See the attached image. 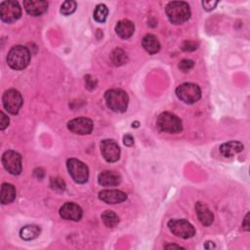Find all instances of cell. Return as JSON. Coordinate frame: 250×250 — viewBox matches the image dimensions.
I'll list each match as a JSON object with an SVG mask.
<instances>
[{
  "label": "cell",
  "instance_id": "cell-1",
  "mask_svg": "<svg viewBox=\"0 0 250 250\" xmlns=\"http://www.w3.org/2000/svg\"><path fill=\"white\" fill-rule=\"evenodd\" d=\"M166 15L174 24H182L190 17V10L188 3L183 1H172L166 5Z\"/></svg>",
  "mask_w": 250,
  "mask_h": 250
},
{
  "label": "cell",
  "instance_id": "cell-2",
  "mask_svg": "<svg viewBox=\"0 0 250 250\" xmlns=\"http://www.w3.org/2000/svg\"><path fill=\"white\" fill-rule=\"evenodd\" d=\"M30 61V53L28 49L21 45L14 46L8 53L7 62L9 66L16 70L25 68Z\"/></svg>",
  "mask_w": 250,
  "mask_h": 250
},
{
  "label": "cell",
  "instance_id": "cell-3",
  "mask_svg": "<svg viewBox=\"0 0 250 250\" xmlns=\"http://www.w3.org/2000/svg\"><path fill=\"white\" fill-rule=\"evenodd\" d=\"M104 99L106 105L114 112H124L127 109L129 98L121 89H110L105 92Z\"/></svg>",
  "mask_w": 250,
  "mask_h": 250
},
{
  "label": "cell",
  "instance_id": "cell-4",
  "mask_svg": "<svg viewBox=\"0 0 250 250\" xmlns=\"http://www.w3.org/2000/svg\"><path fill=\"white\" fill-rule=\"evenodd\" d=\"M156 127L160 132L176 134L182 131L183 124L177 115L171 112H162L156 119Z\"/></svg>",
  "mask_w": 250,
  "mask_h": 250
},
{
  "label": "cell",
  "instance_id": "cell-5",
  "mask_svg": "<svg viewBox=\"0 0 250 250\" xmlns=\"http://www.w3.org/2000/svg\"><path fill=\"white\" fill-rule=\"evenodd\" d=\"M66 167L72 180L77 184H84L89 178V169L82 161L76 158H69L66 161Z\"/></svg>",
  "mask_w": 250,
  "mask_h": 250
},
{
  "label": "cell",
  "instance_id": "cell-6",
  "mask_svg": "<svg viewBox=\"0 0 250 250\" xmlns=\"http://www.w3.org/2000/svg\"><path fill=\"white\" fill-rule=\"evenodd\" d=\"M177 97L186 104H194L201 98V90L194 83H184L176 89Z\"/></svg>",
  "mask_w": 250,
  "mask_h": 250
},
{
  "label": "cell",
  "instance_id": "cell-7",
  "mask_svg": "<svg viewBox=\"0 0 250 250\" xmlns=\"http://www.w3.org/2000/svg\"><path fill=\"white\" fill-rule=\"evenodd\" d=\"M168 228L173 234L184 239L192 237L195 234L193 226L185 219H172L168 222Z\"/></svg>",
  "mask_w": 250,
  "mask_h": 250
},
{
  "label": "cell",
  "instance_id": "cell-8",
  "mask_svg": "<svg viewBox=\"0 0 250 250\" xmlns=\"http://www.w3.org/2000/svg\"><path fill=\"white\" fill-rule=\"evenodd\" d=\"M21 16V9L15 0L3 1L0 4V17L4 22L12 23Z\"/></svg>",
  "mask_w": 250,
  "mask_h": 250
},
{
  "label": "cell",
  "instance_id": "cell-9",
  "mask_svg": "<svg viewBox=\"0 0 250 250\" xmlns=\"http://www.w3.org/2000/svg\"><path fill=\"white\" fill-rule=\"evenodd\" d=\"M2 103L8 112L12 114H17L23 104V100L19 91L15 89H10L3 94Z\"/></svg>",
  "mask_w": 250,
  "mask_h": 250
},
{
  "label": "cell",
  "instance_id": "cell-10",
  "mask_svg": "<svg viewBox=\"0 0 250 250\" xmlns=\"http://www.w3.org/2000/svg\"><path fill=\"white\" fill-rule=\"evenodd\" d=\"M4 168L13 175H19L21 172V156L14 150H7L2 156Z\"/></svg>",
  "mask_w": 250,
  "mask_h": 250
},
{
  "label": "cell",
  "instance_id": "cell-11",
  "mask_svg": "<svg viewBox=\"0 0 250 250\" xmlns=\"http://www.w3.org/2000/svg\"><path fill=\"white\" fill-rule=\"evenodd\" d=\"M93 121L87 117H77L67 123V128L70 132L78 135L90 134L93 130Z\"/></svg>",
  "mask_w": 250,
  "mask_h": 250
},
{
  "label": "cell",
  "instance_id": "cell-12",
  "mask_svg": "<svg viewBox=\"0 0 250 250\" xmlns=\"http://www.w3.org/2000/svg\"><path fill=\"white\" fill-rule=\"evenodd\" d=\"M101 152L107 162H116L120 157V148L113 140H104L101 143Z\"/></svg>",
  "mask_w": 250,
  "mask_h": 250
},
{
  "label": "cell",
  "instance_id": "cell-13",
  "mask_svg": "<svg viewBox=\"0 0 250 250\" xmlns=\"http://www.w3.org/2000/svg\"><path fill=\"white\" fill-rule=\"evenodd\" d=\"M82 214L81 207L73 202H66L60 209V215L64 220L79 221L82 218Z\"/></svg>",
  "mask_w": 250,
  "mask_h": 250
},
{
  "label": "cell",
  "instance_id": "cell-14",
  "mask_svg": "<svg viewBox=\"0 0 250 250\" xmlns=\"http://www.w3.org/2000/svg\"><path fill=\"white\" fill-rule=\"evenodd\" d=\"M99 198L107 204H117L127 199V194L118 189H104L99 192Z\"/></svg>",
  "mask_w": 250,
  "mask_h": 250
},
{
  "label": "cell",
  "instance_id": "cell-15",
  "mask_svg": "<svg viewBox=\"0 0 250 250\" xmlns=\"http://www.w3.org/2000/svg\"><path fill=\"white\" fill-rule=\"evenodd\" d=\"M23 7L27 14L33 17H38L47 11L48 2L44 0H24Z\"/></svg>",
  "mask_w": 250,
  "mask_h": 250
},
{
  "label": "cell",
  "instance_id": "cell-16",
  "mask_svg": "<svg viewBox=\"0 0 250 250\" xmlns=\"http://www.w3.org/2000/svg\"><path fill=\"white\" fill-rule=\"evenodd\" d=\"M98 182L103 187H115L121 182V176L114 171H103L99 174Z\"/></svg>",
  "mask_w": 250,
  "mask_h": 250
},
{
  "label": "cell",
  "instance_id": "cell-17",
  "mask_svg": "<svg viewBox=\"0 0 250 250\" xmlns=\"http://www.w3.org/2000/svg\"><path fill=\"white\" fill-rule=\"evenodd\" d=\"M195 211H196V215H197L199 222L203 226L208 227L213 223L214 215L206 204H204L202 202H197L195 204Z\"/></svg>",
  "mask_w": 250,
  "mask_h": 250
},
{
  "label": "cell",
  "instance_id": "cell-18",
  "mask_svg": "<svg viewBox=\"0 0 250 250\" xmlns=\"http://www.w3.org/2000/svg\"><path fill=\"white\" fill-rule=\"evenodd\" d=\"M135 30L134 23L129 20H121L115 25L116 34L122 39L130 38Z\"/></svg>",
  "mask_w": 250,
  "mask_h": 250
},
{
  "label": "cell",
  "instance_id": "cell-19",
  "mask_svg": "<svg viewBox=\"0 0 250 250\" xmlns=\"http://www.w3.org/2000/svg\"><path fill=\"white\" fill-rule=\"evenodd\" d=\"M243 145L237 141H230L220 146V151L225 157H231L243 150Z\"/></svg>",
  "mask_w": 250,
  "mask_h": 250
},
{
  "label": "cell",
  "instance_id": "cell-20",
  "mask_svg": "<svg viewBox=\"0 0 250 250\" xmlns=\"http://www.w3.org/2000/svg\"><path fill=\"white\" fill-rule=\"evenodd\" d=\"M143 47L150 55L156 54L160 50V43L157 37L153 34H146L143 38Z\"/></svg>",
  "mask_w": 250,
  "mask_h": 250
},
{
  "label": "cell",
  "instance_id": "cell-21",
  "mask_svg": "<svg viewBox=\"0 0 250 250\" xmlns=\"http://www.w3.org/2000/svg\"><path fill=\"white\" fill-rule=\"evenodd\" d=\"M16 198V188L12 184L4 183L1 186L0 201L2 204H9Z\"/></svg>",
  "mask_w": 250,
  "mask_h": 250
},
{
  "label": "cell",
  "instance_id": "cell-22",
  "mask_svg": "<svg viewBox=\"0 0 250 250\" xmlns=\"http://www.w3.org/2000/svg\"><path fill=\"white\" fill-rule=\"evenodd\" d=\"M40 234V228L35 225L24 226L21 231L20 235L23 240H31L36 238Z\"/></svg>",
  "mask_w": 250,
  "mask_h": 250
},
{
  "label": "cell",
  "instance_id": "cell-23",
  "mask_svg": "<svg viewBox=\"0 0 250 250\" xmlns=\"http://www.w3.org/2000/svg\"><path fill=\"white\" fill-rule=\"evenodd\" d=\"M110 60L112 62V63L114 65H122L124 63L127 62L128 61V57L126 55V53L120 49V48H116L114 49L111 54H110Z\"/></svg>",
  "mask_w": 250,
  "mask_h": 250
},
{
  "label": "cell",
  "instance_id": "cell-24",
  "mask_svg": "<svg viewBox=\"0 0 250 250\" xmlns=\"http://www.w3.org/2000/svg\"><path fill=\"white\" fill-rule=\"evenodd\" d=\"M102 221L107 228H114L119 223V217L111 210H106L102 214Z\"/></svg>",
  "mask_w": 250,
  "mask_h": 250
},
{
  "label": "cell",
  "instance_id": "cell-25",
  "mask_svg": "<svg viewBox=\"0 0 250 250\" xmlns=\"http://www.w3.org/2000/svg\"><path fill=\"white\" fill-rule=\"evenodd\" d=\"M108 9L104 4H99L94 11V19L98 22H104L107 18Z\"/></svg>",
  "mask_w": 250,
  "mask_h": 250
},
{
  "label": "cell",
  "instance_id": "cell-26",
  "mask_svg": "<svg viewBox=\"0 0 250 250\" xmlns=\"http://www.w3.org/2000/svg\"><path fill=\"white\" fill-rule=\"evenodd\" d=\"M76 9V2L72 0L64 1L61 6V13L64 16H68L72 14Z\"/></svg>",
  "mask_w": 250,
  "mask_h": 250
},
{
  "label": "cell",
  "instance_id": "cell-27",
  "mask_svg": "<svg viewBox=\"0 0 250 250\" xmlns=\"http://www.w3.org/2000/svg\"><path fill=\"white\" fill-rule=\"evenodd\" d=\"M51 188L55 190H59V191H62L65 188V183L64 181L60 178V177H55V178H52L51 179Z\"/></svg>",
  "mask_w": 250,
  "mask_h": 250
},
{
  "label": "cell",
  "instance_id": "cell-28",
  "mask_svg": "<svg viewBox=\"0 0 250 250\" xmlns=\"http://www.w3.org/2000/svg\"><path fill=\"white\" fill-rule=\"evenodd\" d=\"M193 65H194V63H193V62L191 61V60H182L181 62H180V63H179V67H180V69L182 70V71H184V72H186V71H188L189 69H191L192 67H193Z\"/></svg>",
  "mask_w": 250,
  "mask_h": 250
},
{
  "label": "cell",
  "instance_id": "cell-29",
  "mask_svg": "<svg viewBox=\"0 0 250 250\" xmlns=\"http://www.w3.org/2000/svg\"><path fill=\"white\" fill-rule=\"evenodd\" d=\"M85 85L89 90H93L97 85V81L91 75H86L85 76Z\"/></svg>",
  "mask_w": 250,
  "mask_h": 250
},
{
  "label": "cell",
  "instance_id": "cell-30",
  "mask_svg": "<svg viewBox=\"0 0 250 250\" xmlns=\"http://www.w3.org/2000/svg\"><path fill=\"white\" fill-rule=\"evenodd\" d=\"M9 122L10 121L7 115L3 111H0V129L4 130L9 125Z\"/></svg>",
  "mask_w": 250,
  "mask_h": 250
},
{
  "label": "cell",
  "instance_id": "cell-31",
  "mask_svg": "<svg viewBox=\"0 0 250 250\" xmlns=\"http://www.w3.org/2000/svg\"><path fill=\"white\" fill-rule=\"evenodd\" d=\"M196 48H197V45L194 42H191V41H186L182 45V49L184 51H193Z\"/></svg>",
  "mask_w": 250,
  "mask_h": 250
},
{
  "label": "cell",
  "instance_id": "cell-32",
  "mask_svg": "<svg viewBox=\"0 0 250 250\" xmlns=\"http://www.w3.org/2000/svg\"><path fill=\"white\" fill-rule=\"evenodd\" d=\"M217 4H218V1H203L202 2V6L206 11L213 10Z\"/></svg>",
  "mask_w": 250,
  "mask_h": 250
},
{
  "label": "cell",
  "instance_id": "cell-33",
  "mask_svg": "<svg viewBox=\"0 0 250 250\" xmlns=\"http://www.w3.org/2000/svg\"><path fill=\"white\" fill-rule=\"evenodd\" d=\"M123 143H124L125 146H132L134 144V139H133V137L131 135H125L124 138H123Z\"/></svg>",
  "mask_w": 250,
  "mask_h": 250
},
{
  "label": "cell",
  "instance_id": "cell-34",
  "mask_svg": "<svg viewBox=\"0 0 250 250\" xmlns=\"http://www.w3.org/2000/svg\"><path fill=\"white\" fill-rule=\"evenodd\" d=\"M242 229L245 230V231H248L249 229H250V225H249V213L246 214L243 222H242Z\"/></svg>",
  "mask_w": 250,
  "mask_h": 250
},
{
  "label": "cell",
  "instance_id": "cell-35",
  "mask_svg": "<svg viewBox=\"0 0 250 250\" xmlns=\"http://www.w3.org/2000/svg\"><path fill=\"white\" fill-rule=\"evenodd\" d=\"M165 248L166 249H173V248H177V249H180V248H184V247H182V246H180V245H176V244H169V245H166L165 246Z\"/></svg>",
  "mask_w": 250,
  "mask_h": 250
}]
</instances>
